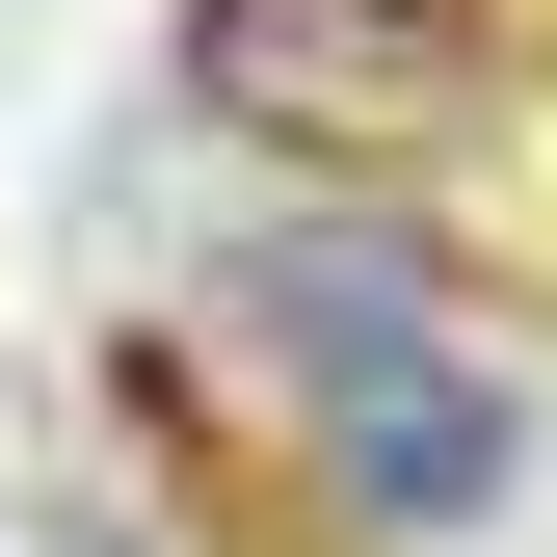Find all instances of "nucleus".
<instances>
[{"mask_svg": "<svg viewBox=\"0 0 557 557\" xmlns=\"http://www.w3.org/2000/svg\"><path fill=\"white\" fill-rule=\"evenodd\" d=\"M53 557H186V531H160V505H81V531H53Z\"/></svg>", "mask_w": 557, "mask_h": 557, "instance_id": "3", "label": "nucleus"}, {"mask_svg": "<svg viewBox=\"0 0 557 557\" xmlns=\"http://www.w3.org/2000/svg\"><path fill=\"white\" fill-rule=\"evenodd\" d=\"M0 557H53V531H0Z\"/></svg>", "mask_w": 557, "mask_h": 557, "instance_id": "4", "label": "nucleus"}, {"mask_svg": "<svg viewBox=\"0 0 557 557\" xmlns=\"http://www.w3.org/2000/svg\"><path fill=\"white\" fill-rule=\"evenodd\" d=\"M478 81H505V0H160V107L265 186H425Z\"/></svg>", "mask_w": 557, "mask_h": 557, "instance_id": "2", "label": "nucleus"}, {"mask_svg": "<svg viewBox=\"0 0 557 557\" xmlns=\"http://www.w3.org/2000/svg\"><path fill=\"white\" fill-rule=\"evenodd\" d=\"M186 345H213L239 425L319 478L345 557H451V531L531 505V345L478 319L451 265L372 213V186H319V213L213 239V265H186Z\"/></svg>", "mask_w": 557, "mask_h": 557, "instance_id": "1", "label": "nucleus"}]
</instances>
